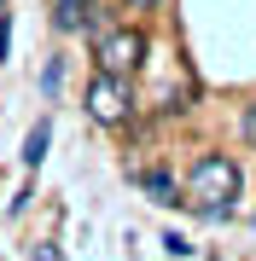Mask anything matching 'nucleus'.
<instances>
[{"mask_svg": "<svg viewBox=\"0 0 256 261\" xmlns=\"http://www.w3.org/2000/svg\"><path fill=\"white\" fill-rule=\"evenodd\" d=\"M58 87H64V64L53 58V64L41 70V93H47V99H58Z\"/></svg>", "mask_w": 256, "mask_h": 261, "instance_id": "0eeeda50", "label": "nucleus"}, {"mask_svg": "<svg viewBox=\"0 0 256 261\" xmlns=\"http://www.w3.org/2000/svg\"><path fill=\"white\" fill-rule=\"evenodd\" d=\"M0 12H6V0H0Z\"/></svg>", "mask_w": 256, "mask_h": 261, "instance_id": "f8f14e48", "label": "nucleus"}, {"mask_svg": "<svg viewBox=\"0 0 256 261\" xmlns=\"http://www.w3.org/2000/svg\"><path fill=\"white\" fill-rule=\"evenodd\" d=\"M47 145H53V116H41L35 128H29V140H24V168H41V163H47Z\"/></svg>", "mask_w": 256, "mask_h": 261, "instance_id": "20e7f679", "label": "nucleus"}, {"mask_svg": "<svg viewBox=\"0 0 256 261\" xmlns=\"http://www.w3.org/2000/svg\"><path fill=\"white\" fill-rule=\"evenodd\" d=\"M87 12H94V0H53L58 29H82V23H87Z\"/></svg>", "mask_w": 256, "mask_h": 261, "instance_id": "423d86ee", "label": "nucleus"}, {"mask_svg": "<svg viewBox=\"0 0 256 261\" xmlns=\"http://www.w3.org/2000/svg\"><path fill=\"white\" fill-rule=\"evenodd\" d=\"M163 250H169V255H192V244L180 238V232H163Z\"/></svg>", "mask_w": 256, "mask_h": 261, "instance_id": "6e6552de", "label": "nucleus"}, {"mask_svg": "<svg viewBox=\"0 0 256 261\" xmlns=\"http://www.w3.org/2000/svg\"><path fill=\"white\" fill-rule=\"evenodd\" d=\"M6 47H12V18L0 12V58H6Z\"/></svg>", "mask_w": 256, "mask_h": 261, "instance_id": "1a4fd4ad", "label": "nucleus"}, {"mask_svg": "<svg viewBox=\"0 0 256 261\" xmlns=\"http://www.w3.org/2000/svg\"><path fill=\"white\" fill-rule=\"evenodd\" d=\"M123 6H128V12H157L163 0H123Z\"/></svg>", "mask_w": 256, "mask_h": 261, "instance_id": "9b49d317", "label": "nucleus"}, {"mask_svg": "<svg viewBox=\"0 0 256 261\" xmlns=\"http://www.w3.org/2000/svg\"><path fill=\"white\" fill-rule=\"evenodd\" d=\"M239 128H245V140L256 145V105H250V111H245V122H239Z\"/></svg>", "mask_w": 256, "mask_h": 261, "instance_id": "9d476101", "label": "nucleus"}, {"mask_svg": "<svg viewBox=\"0 0 256 261\" xmlns=\"http://www.w3.org/2000/svg\"><path fill=\"white\" fill-rule=\"evenodd\" d=\"M140 64H146V29L140 23H105L99 29V70L134 75Z\"/></svg>", "mask_w": 256, "mask_h": 261, "instance_id": "f03ea898", "label": "nucleus"}, {"mask_svg": "<svg viewBox=\"0 0 256 261\" xmlns=\"http://www.w3.org/2000/svg\"><path fill=\"white\" fill-rule=\"evenodd\" d=\"M140 192L152 197V203H180V197H175V174H169V168H152V174H140Z\"/></svg>", "mask_w": 256, "mask_h": 261, "instance_id": "39448f33", "label": "nucleus"}, {"mask_svg": "<svg viewBox=\"0 0 256 261\" xmlns=\"http://www.w3.org/2000/svg\"><path fill=\"white\" fill-rule=\"evenodd\" d=\"M239 192H245V168H239L233 151H204V157L187 168V203L204 209L210 221H227Z\"/></svg>", "mask_w": 256, "mask_h": 261, "instance_id": "f257e3e1", "label": "nucleus"}, {"mask_svg": "<svg viewBox=\"0 0 256 261\" xmlns=\"http://www.w3.org/2000/svg\"><path fill=\"white\" fill-rule=\"evenodd\" d=\"M87 116L105 122V128H123V122L134 116V87H128V75L99 70L94 82H87Z\"/></svg>", "mask_w": 256, "mask_h": 261, "instance_id": "7ed1b4c3", "label": "nucleus"}]
</instances>
